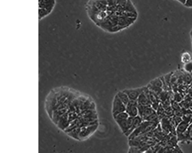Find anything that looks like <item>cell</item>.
Listing matches in <instances>:
<instances>
[{
	"instance_id": "12",
	"label": "cell",
	"mask_w": 192,
	"mask_h": 153,
	"mask_svg": "<svg viewBox=\"0 0 192 153\" xmlns=\"http://www.w3.org/2000/svg\"><path fill=\"white\" fill-rule=\"evenodd\" d=\"M148 85L157 89H163V82L162 79L161 78H156L152 80Z\"/></svg>"
},
{
	"instance_id": "3",
	"label": "cell",
	"mask_w": 192,
	"mask_h": 153,
	"mask_svg": "<svg viewBox=\"0 0 192 153\" xmlns=\"http://www.w3.org/2000/svg\"><path fill=\"white\" fill-rule=\"evenodd\" d=\"M56 0H39V19L46 17L53 11Z\"/></svg>"
},
{
	"instance_id": "14",
	"label": "cell",
	"mask_w": 192,
	"mask_h": 153,
	"mask_svg": "<svg viewBox=\"0 0 192 153\" xmlns=\"http://www.w3.org/2000/svg\"><path fill=\"white\" fill-rule=\"evenodd\" d=\"M159 116L158 114L156 112H154L151 115L149 116L147 118L145 119V121H149L153 123L157 124L159 120Z\"/></svg>"
},
{
	"instance_id": "7",
	"label": "cell",
	"mask_w": 192,
	"mask_h": 153,
	"mask_svg": "<svg viewBox=\"0 0 192 153\" xmlns=\"http://www.w3.org/2000/svg\"><path fill=\"white\" fill-rule=\"evenodd\" d=\"M138 107L139 115L141 117L143 121H145L149 116L156 112L151 106H145L138 104Z\"/></svg>"
},
{
	"instance_id": "18",
	"label": "cell",
	"mask_w": 192,
	"mask_h": 153,
	"mask_svg": "<svg viewBox=\"0 0 192 153\" xmlns=\"http://www.w3.org/2000/svg\"><path fill=\"white\" fill-rule=\"evenodd\" d=\"M171 107L174 110L179 109L181 108L180 104H178V102L176 101H173L171 102Z\"/></svg>"
},
{
	"instance_id": "10",
	"label": "cell",
	"mask_w": 192,
	"mask_h": 153,
	"mask_svg": "<svg viewBox=\"0 0 192 153\" xmlns=\"http://www.w3.org/2000/svg\"><path fill=\"white\" fill-rule=\"evenodd\" d=\"M143 121L141 117L139 115L134 117L132 126L130 129L125 134V136L128 137L142 124Z\"/></svg>"
},
{
	"instance_id": "15",
	"label": "cell",
	"mask_w": 192,
	"mask_h": 153,
	"mask_svg": "<svg viewBox=\"0 0 192 153\" xmlns=\"http://www.w3.org/2000/svg\"><path fill=\"white\" fill-rule=\"evenodd\" d=\"M181 60L185 64L192 60V56L189 52H186L182 54L181 56Z\"/></svg>"
},
{
	"instance_id": "21",
	"label": "cell",
	"mask_w": 192,
	"mask_h": 153,
	"mask_svg": "<svg viewBox=\"0 0 192 153\" xmlns=\"http://www.w3.org/2000/svg\"><path fill=\"white\" fill-rule=\"evenodd\" d=\"M177 1H179V2L184 4H185V3H186V0H177Z\"/></svg>"
},
{
	"instance_id": "20",
	"label": "cell",
	"mask_w": 192,
	"mask_h": 153,
	"mask_svg": "<svg viewBox=\"0 0 192 153\" xmlns=\"http://www.w3.org/2000/svg\"><path fill=\"white\" fill-rule=\"evenodd\" d=\"M184 5L186 7H192V0H186Z\"/></svg>"
},
{
	"instance_id": "9",
	"label": "cell",
	"mask_w": 192,
	"mask_h": 153,
	"mask_svg": "<svg viewBox=\"0 0 192 153\" xmlns=\"http://www.w3.org/2000/svg\"><path fill=\"white\" fill-rule=\"evenodd\" d=\"M134 117L129 116L127 119L117 122L120 129L124 134L130 129L133 122Z\"/></svg>"
},
{
	"instance_id": "16",
	"label": "cell",
	"mask_w": 192,
	"mask_h": 153,
	"mask_svg": "<svg viewBox=\"0 0 192 153\" xmlns=\"http://www.w3.org/2000/svg\"><path fill=\"white\" fill-rule=\"evenodd\" d=\"M129 117V115L127 113L126 111H124V112L120 113L117 114L114 117V118L117 122H119V121L126 119Z\"/></svg>"
},
{
	"instance_id": "5",
	"label": "cell",
	"mask_w": 192,
	"mask_h": 153,
	"mask_svg": "<svg viewBox=\"0 0 192 153\" xmlns=\"http://www.w3.org/2000/svg\"><path fill=\"white\" fill-rule=\"evenodd\" d=\"M138 103L137 100H130L126 106L125 111L129 116L135 117L139 115Z\"/></svg>"
},
{
	"instance_id": "19",
	"label": "cell",
	"mask_w": 192,
	"mask_h": 153,
	"mask_svg": "<svg viewBox=\"0 0 192 153\" xmlns=\"http://www.w3.org/2000/svg\"><path fill=\"white\" fill-rule=\"evenodd\" d=\"M139 149L137 147H132L130 148L129 152L132 153H139L140 152V151H139Z\"/></svg>"
},
{
	"instance_id": "11",
	"label": "cell",
	"mask_w": 192,
	"mask_h": 153,
	"mask_svg": "<svg viewBox=\"0 0 192 153\" xmlns=\"http://www.w3.org/2000/svg\"><path fill=\"white\" fill-rule=\"evenodd\" d=\"M190 124L187 121H182L176 128V136H179L186 131Z\"/></svg>"
},
{
	"instance_id": "1",
	"label": "cell",
	"mask_w": 192,
	"mask_h": 153,
	"mask_svg": "<svg viewBox=\"0 0 192 153\" xmlns=\"http://www.w3.org/2000/svg\"><path fill=\"white\" fill-rule=\"evenodd\" d=\"M85 98L69 87L53 88L44 107L50 120L63 133L77 140L86 138L87 104Z\"/></svg>"
},
{
	"instance_id": "4",
	"label": "cell",
	"mask_w": 192,
	"mask_h": 153,
	"mask_svg": "<svg viewBox=\"0 0 192 153\" xmlns=\"http://www.w3.org/2000/svg\"><path fill=\"white\" fill-rule=\"evenodd\" d=\"M126 105L121 101L117 95L114 96L112 104L113 116H115L120 113L125 111Z\"/></svg>"
},
{
	"instance_id": "6",
	"label": "cell",
	"mask_w": 192,
	"mask_h": 153,
	"mask_svg": "<svg viewBox=\"0 0 192 153\" xmlns=\"http://www.w3.org/2000/svg\"><path fill=\"white\" fill-rule=\"evenodd\" d=\"M146 88V87H143L136 89L125 90L123 91L128 95L130 100H137Z\"/></svg>"
},
{
	"instance_id": "22",
	"label": "cell",
	"mask_w": 192,
	"mask_h": 153,
	"mask_svg": "<svg viewBox=\"0 0 192 153\" xmlns=\"http://www.w3.org/2000/svg\"><path fill=\"white\" fill-rule=\"evenodd\" d=\"M190 37H191V41H192V30L191 31V32H190Z\"/></svg>"
},
{
	"instance_id": "13",
	"label": "cell",
	"mask_w": 192,
	"mask_h": 153,
	"mask_svg": "<svg viewBox=\"0 0 192 153\" xmlns=\"http://www.w3.org/2000/svg\"><path fill=\"white\" fill-rule=\"evenodd\" d=\"M117 95L121 101L126 106L130 101L129 98L126 93L123 90L118 92Z\"/></svg>"
},
{
	"instance_id": "2",
	"label": "cell",
	"mask_w": 192,
	"mask_h": 153,
	"mask_svg": "<svg viewBox=\"0 0 192 153\" xmlns=\"http://www.w3.org/2000/svg\"><path fill=\"white\" fill-rule=\"evenodd\" d=\"M89 18L102 30L116 34L137 20V10L130 0H90L86 6Z\"/></svg>"
},
{
	"instance_id": "17",
	"label": "cell",
	"mask_w": 192,
	"mask_h": 153,
	"mask_svg": "<svg viewBox=\"0 0 192 153\" xmlns=\"http://www.w3.org/2000/svg\"><path fill=\"white\" fill-rule=\"evenodd\" d=\"M184 69L185 72L192 73V60L184 64Z\"/></svg>"
},
{
	"instance_id": "8",
	"label": "cell",
	"mask_w": 192,
	"mask_h": 153,
	"mask_svg": "<svg viewBox=\"0 0 192 153\" xmlns=\"http://www.w3.org/2000/svg\"><path fill=\"white\" fill-rule=\"evenodd\" d=\"M149 90L146 87L144 91L141 93L137 100L138 104L145 106H151L152 103L149 98Z\"/></svg>"
}]
</instances>
